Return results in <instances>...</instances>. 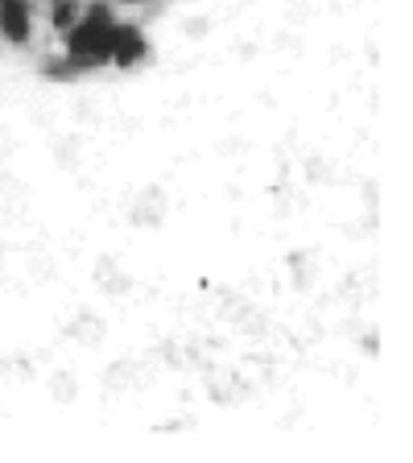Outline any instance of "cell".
Instances as JSON below:
<instances>
[{"mask_svg":"<svg viewBox=\"0 0 413 463\" xmlns=\"http://www.w3.org/2000/svg\"><path fill=\"white\" fill-rule=\"evenodd\" d=\"M112 29H116V21L104 5H96L91 13H83V17L67 29L70 62H79V67H96V62H104L108 50H112Z\"/></svg>","mask_w":413,"mask_h":463,"instance_id":"cell-1","label":"cell"},{"mask_svg":"<svg viewBox=\"0 0 413 463\" xmlns=\"http://www.w3.org/2000/svg\"><path fill=\"white\" fill-rule=\"evenodd\" d=\"M145 54H149V46H145V33L136 25L112 29V50H108V58H112L116 67H136Z\"/></svg>","mask_w":413,"mask_h":463,"instance_id":"cell-2","label":"cell"},{"mask_svg":"<svg viewBox=\"0 0 413 463\" xmlns=\"http://www.w3.org/2000/svg\"><path fill=\"white\" fill-rule=\"evenodd\" d=\"M33 21H29V5L25 0H0V33L9 42H25Z\"/></svg>","mask_w":413,"mask_h":463,"instance_id":"cell-3","label":"cell"},{"mask_svg":"<svg viewBox=\"0 0 413 463\" xmlns=\"http://www.w3.org/2000/svg\"><path fill=\"white\" fill-rule=\"evenodd\" d=\"M75 21H79V5H75V0H58V5H54V29H62V33H67Z\"/></svg>","mask_w":413,"mask_h":463,"instance_id":"cell-4","label":"cell"}]
</instances>
